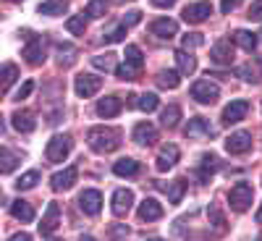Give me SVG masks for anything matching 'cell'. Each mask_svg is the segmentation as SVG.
I'll return each mask as SVG.
<instances>
[{"instance_id": "obj_1", "label": "cell", "mask_w": 262, "mask_h": 241, "mask_svg": "<svg viewBox=\"0 0 262 241\" xmlns=\"http://www.w3.org/2000/svg\"><path fill=\"white\" fill-rule=\"evenodd\" d=\"M86 142L95 152L100 155H107V152H116L121 147V131L118 128H111V126H97L86 134Z\"/></svg>"}, {"instance_id": "obj_2", "label": "cell", "mask_w": 262, "mask_h": 241, "mask_svg": "<svg viewBox=\"0 0 262 241\" xmlns=\"http://www.w3.org/2000/svg\"><path fill=\"white\" fill-rule=\"evenodd\" d=\"M74 147V139L69 134H55L50 142H48V149H45V155L50 163H63L66 158H69V152Z\"/></svg>"}, {"instance_id": "obj_3", "label": "cell", "mask_w": 262, "mask_h": 241, "mask_svg": "<svg viewBox=\"0 0 262 241\" xmlns=\"http://www.w3.org/2000/svg\"><path fill=\"white\" fill-rule=\"evenodd\" d=\"M252 196H254V189L242 181V184H236V186L228 191V202H231V207H233L236 212H244V210H249V205H252Z\"/></svg>"}, {"instance_id": "obj_4", "label": "cell", "mask_w": 262, "mask_h": 241, "mask_svg": "<svg viewBox=\"0 0 262 241\" xmlns=\"http://www.w3.org/2000/svg\"><path fill=\"white\" fill-rule=\"evenodd\" d=\"M191 97L196 102H202V105H212L217 97H221V90H217V84H212L210 79H200L191 86Z\"/></svg>"}, {"instance_id": "obj_5", "label": "cell", "mask_w": 262, "mask_h": 241, "mask_svg": "<svg viewBox=\"0 0 262 241\" xmlns=\"http://www.w3.org/2000/svg\"><path fill=\"white\" fill-rule=\"evenodd\" d=\"M100 86H102V79L100 76H95V74H79L74 90H76L79 97H92V95L100 92Z\"/></svg>"}, {"instance_id": "obj_6", "label": "cell", "mask_w": 262, "mask_h": 241, "mask_svg": "<svg viewBox=\"0 0 262 241\" xmlns=\"http://www.w3.org/2000/svg\"><path fill=\"white\" fill-rule=\"evenodd\" d=\"M24 34H27L24 58H27V63H32V65H39L42 60H45V45H42V39H39V37H34L32 32H24Z\"/></svg>"}, {"instance_id": "obj_7", "label": "cell", "mask_w": 262, "mask_h": 241, "mask_svg": "<svg viewBox=\"0 0 262 241\" xmlns=\"http://www.w3.org/2000/svg\"><path fill=\"white\" fill-rule=\"evenodd\" d=\"M181 16H184L186 24H202L207 16H212V6L207 3V0H202V3H191V6H186L181 11Z\"/></svg>"}, {"instance_id": "obj_8", "label": "cell", "mask_w": 262, "mask_h": 241, "mask_svg": "<svg viewBox=\"0 0 262 241\" xmlns=\"http://www.w3.org/2000/svg\"><path fill=\"white\" fill-rule=\"evenodd\" d=\"M226 149L231 155H244V152L252 149V134L249 131H236V134H231L226 139Z\"/></svg>"}, {"instance_id": "obj_9", "label": "cell", "mask_w": 262, "mask_h": 241, "mask_svg": "<svg viewBox=\"0 0 262 241\" xmlns=\"http://www.w3.org/2000/svg\"><path fill=\"white\" fill-rule=\"evenodd\" d=\"M79 207L86 212V215H97L102 210V194L97 189H86L79 194Z\"/></svg>"}, {"instance_id": "obj_10", "label": "cell", "mask_w": 262, "mask_h": 241, "mask_svg": "<svg viewBox=\"0 0 262 241\" xmlns=\"http://www.w3.org/2000/svg\"><path fill=\"white\" fill-rule=\"evenodd\" d=\"M76 179H79V168L71 165V168H66V170L55 173V176L50 179V186H53L55 191H66V189H71V186L76 184Z\"/></svg>"}, {"instance_id": "obj_11", "label": "cell", "mask_w": 262, "mask_h": 241, "mask_svg": "<svg viewBox=\"0 0 262 241\" xmlns=\"http://www.w3.org/2000/svg\"><path fill=\"white\" fill-rule=\"evenodd\" d=\"M221 168V160H217V155H212V152H207V155H202L200 165H196V176H200L202 184H210V179L215 176V170Z\"/></svg>"}, {"instance_id": "obj_12", "label": "cell", "mask_w": 262, "mask_h": 241, "mask_svg": "<svg viewBox=\"0 0 262 241\" xmlns=\"http://www.w3.org/2000/svg\"><path fill=\"white\" fill-rule=\"evenodd\" d=\"M247 113H249V102H247V100H233L226 111H223V123H226V126L238 123V121H244Z\"/></svg>"}, {"instance_id": "obj_13", "label": "cell", "mask_w": 262, "mask_h": 241, "mask_svg": "<svg viewBox=\"0 0 262 241\" xmlns=\"http://www.w3.org/2000/svg\"><path fill=\"white\" fill-rule=\"evenodd\" d=\"M184 134L189 137V139H200V137H215V128L205 121V118H191L189 123H186V128H184Z\"/></svg>"}, {"instance_id": "obj_14", "label": "cell", "mask_w": 262, "mask_h": 241, "mask_svg": "<svg viewBox=\"0 0 262 241\" xmlns=\"http://www.w3.org/2000/svg\"><path fill=\"white\" fill-rule=\"evenodd\" d=\"M210 58H212V63H217V65H231V63H233V48H231V42H228V39L215 42L212 50H210Z\"/></svg>"}, {"instance_id": "obj_15", "label": "cell", "mask_w": 262, "mask_h": 241, "mask_svg": "<svg viewBox=\"0 0 262 241\" xmlns=\"http://www.w3.org/2000/svg\"><path fill=\"white\" fill-rule=\"evenodd\" d=\"M58 223H60V205L58 202H50L45 217H42V223H39V233L42 236H50L58 228Z\"/></svg>"}, {"instance_id": "obj_16", "label": "cell", "mask_w": 262, "mask_h": 241, "mask_svg": "<svg viewBox=\"0 0 262 241\" xmlns=\"http://www.w3.org/2000/svg\"><path fill=\"white\" fill-rule=\"evenodd\" d=\"M134 142H137V144H144V147L155 144V142H158V128L152 126L149 121L137 123V128H134Z\"/></svg>"}, {"instance_id": "obj_17", "label": "cell", "mask_w": 262, "mask_h": 241, "mask_svg": "<svg viewBox=\"0 0 262 241\" xmlns=\"http://www.w3.org/2000/svg\"><path fill=\"white\" fill-rule=\"evenodd\" d=\"M179 155H181V152H179V147L176 144H165L163 149H160V155H158V170H170L173 165H176L179 163Z\"/></svg>"}, {"instance_id": "obj_18", "label": "cell", "mask_w": 262, "mask_h": 241, "mask_svg": "<svg viewBox=\"0 0 262 241\" xmlns=\"http://www.w3.org/2000/svg\"><path fill=\"white\" fill-rule=\"evenodd\" d=\"M149 32L155 34V37L170 39V37H176V32H179V24H176V21H173V18H158V21H152Z\"/></svg>"}, {"instance_id": "obj_19", "label": "cell", "mask_w": 262, "mask_h": 241, "mask_svg": "<svg viewBox=\"0 0 262 241\" xmlns=\"http://www.w3.org/2000/svg\"><path fill=\"white\" fill-rule=\"evenodd\" d=\"M11 123L16 131H24V134H29V131L37 128V121H34V113L32 111H16L11 116Z\"/></svg>"}, {"instance_id": "obj_20", "label": "cell", "mask_w": 262, "mask_h": 241, "mask_svg": "<svg viewBox=\"0 0 262 241\" xmlns=\"http://www.w3.org/2000/svg\"><path fill=\"white\" fill-rule=\"evenodd\" d=\"M131 205H134V194H131L128 189H118V191L113 194V212H116L118 217H123V215L131 210Z\"/></svg>"}, {"instance_id": "obj_21", "label": "cell", "mask_w": 262, "mask_h": 241, "mask_svg": "<svg viewBox=\"0 0 262 241\" xmlns=\"http://www.w3.org/2000/svg\"><path fill=\"white\" fill-rule=\"evenodd\" d=\"M139 217H142V221H147V223L160 221V217H163V205L158 200H144L139 205Z\"/></svg>"}, {"instance_id": "obj_22", "label": "cell", "mask_w": 262, "mask_h": 241, "mask_svg": "<svg viewBox=\"0 0 262 241\" xmlns=\"http://www.w3.org/2000/svg\"><path fill=\"white\" fill-rule=\"evenodd\" d=\"M121 100L118 97H102L100 102H97V116H102V118H116L118 113H121Z\"/></svg>"}, {"instance_id": "obj_23", "label": "cell", "mask_w": 262, "mask_h": 241, "mask_svg": "<svg viewBox=\"0 0 262 241\" xmlns=\"http://www.w3.org/2000/svg\"><path fill=\"white\" fill-rule=\"evenodd\" d=\"M11 215L21 223H32L34 221V207L24 200H16V202H11Z\"/></svg>"}, {"instance_id": "obj_24", "label": "cell", "mask_w": 262, "mask_h": 241, "mask_svg": "<svg viewBox=\"0 0 262 241\" xmlns=\"http://www.w3.org/2000/svg\"><path fill=\"white\" fill-rule=\"evenodd\" d=\"M233 42H236L242 50H247V53H254V50H257V34H252V32H247V29L233 32Z\"/></svg>"}, {"instance_id": "obj_25", "label": "cell", "mask_w": 262, "mask_h": 241, "mask_svg": "<svg viewBox=\"0 0 262 241\" xmlns=\"http://www.w3.org/2000/svg\"><path fill=\"white\" fill-rule=\"evenodd\" d=\"M176 63H179V71H181L184 76H191V74L196 71V58H194L189 50H179V53H176Z\"/></svg>"}, {"instance_id": "obj_26", "label": "cell", "mask_w": 262, "mask_h": 241, "mask_svg": "<svg viewBox=\"0 0 262 241\" xmlns=\"http://www.w3.org/2000/svg\"><path fill=\"white\" fill-rule=\"evenodd\" d=\"M113 173H116V176H121V179L137 176V173H139V163L131 160V158H123V160H118V163L113 165Z\"/></svg>"}, {"instance_id": "obj_27", "label": "cell", "mask_w": 262, "mask_h": 241, "mask_svg": "<svg viewBox=\"0 0 262 241\" xmlns=\"http://www.w3.org/2000/svg\"><path fill=\"white\" fill-rule=\"evenodd\" d=\"M37 11L42 16H63L69 11V3H66V0H48V3H39Z\"/></svg>"}, {"instance_id": "obj_28", "label": "cell", "mask_w": 262, "mask_h": 241, "mask_svg": "<svg viewBox=\"0 0 262 241\" xmlns=\"http://www.w3.org/2000/svg\"><path fill=\"white\" fill-rule=\"evenodd\" d=\"M207 217H210V226L215 228V233H226V215L221 212V207H217V205H210L207 207Z\"/></svg>"}, {"instance_id": "obj_29", "label": "cell", "mask_w": 262, "mask_h": 241, "mask_svg": "<svg viewBox=\"0 0 262 241\" xmlns=\"http://www.w3.org/2000/svg\"><path fill=\"white\" fill-rule=\"evenodd\" d=\"M160 121H163L165 128H173V126L181 121V107H179V105H168L165 111L160 113Z\"/></svg>"}, {"instance_id": "obj_30", "label": "cell", "mask_w": 262, "mask_h": 241, "mask_svg": "<svg viewBox=\"0 0 262 241\" xmlns=\"http://www.w3.org/2000/svg\"><path fill=\"white\" fill-rule=\"evenodd\" d=\"M123 58H126V63H128L134 71H142V65H144V55H142V50H139L137 45H128Z\"/></svg>"}, {"instance_id": "obj_31", "label": "cell", "mask_w": 262, "mask_h": 241, "mask_svg": "<svg viewBox=\"0 0 262 241\" xmlns=\"http://www.w3.org/2000/svg\"><path fill=\"white\" fill-rule=\"evenodd\" d=\"M181 71H160L158 74V84L163 86V90H176V86L181 84Z\"/></svg>"}, {"instance_id": "obj_32", "label": "cell", "mask_w": 262, "mask_h": 241, "mask_svg": "<svg viewBox=\"0 0 262 241\" xmlns=\"http://www.w3.org/2000/svg\"><path fill=\"white\" fill-rule=\"evenodd\" d=\"M16 163H18V155H16V152H11L8 147L0 149V173H11V170L16 168Z\"/></svg>"}, {"instance_id": "obj_33", "label": "cell", "mask_w": 262, "mask_h": 241, "mask_svg": "<svg viewBox=\"0 0 262 241\" xmlns=\"http://www.w3.org/2000/svg\"><path fill=\"white\" fill-rule=\"evenodd\" d=\"M165 191H168L170 205H179V202H181V196H184V191H186V181H184V179H176V181L170 184V189L165 186Z\"/></svg>"}, {"instance_id": "obj_34", "label": "cell", "mask_w": 262, "mask_h": 241, "mask_svg": "<svg viewBox=\"0 0 262 241\" xmlns=\"http://www.w3.org/2000/svg\"><path fill=\"white\" fill-rule=\"evenodd\" d=\"M107 8H111V0H90V6H86V16H92V18H100L107 13Z\"/></svg>"}, {"instance_id": "obj_35", "label": "cell", "mask_w": 262, "mask_h": 241, "mask_svg": "<svg viewBox=\"0 0 262 241\" xmlns=\"http://www.w3.org/2000/svg\"><path fill=\"white\" fill-rule=\"evenodd\" d=\"M92 65L100 71H111V69H118L116 65V55L113 53H105V55H95L92 58Z\"/></svg>"}, {"instance_id": "obj_36", "label": "cell", "mask_w": 262, "mask_h": 241, "mask_svg": "<svg viewBox=\"0 0 262 241\" xmlns=\"http://www.w3.org/2000/svg\"><path fill=\"white\" fill-rule=\"evenodd\" d=\"M158 105H160V100H158V95H152V92H147V95H142L137 100V107H139V111H144V113L158 111Z\"/></svg>"}, {"instance_id": "obj_37", "label": "cell", "mask_w": 262, "mask_h": 241, "mask_svg": "<svg viewBox=\"0 0 262 241\" xmlns=\"http://www.w3.org/2000/svg\"><path fill=\"white\" fill-rule=\"evenodd\" d=\"M16 79H18V69H16L13 63H6V65H3V92L11 90Z\"/></svg>"}, {"instance_id": "obj_38", "label": "cell", "mask_w": 262, "mask_h": 241, "mask_svg": "<svg viewBox=\"0 0 262 241\" xmlns=\"http://www.w3.org/2000/svg\"><path fill=\"white\" fill-rule=\"evenodd\" d=\"M66 29H69L71 34H84V29H86V18H84V13H81V16H71L69 21H66Z\"/></svg>"}, {"instance_id": "obj_39", "label": "cell", "mask_w": 262, "mask_h": 241, "mask_svg": "<svg viewBox=\"0 0 262 241\" xmlns=\"http://www.w3.org/2000/svg\"><path fill=\"white\" fill-rule=\"evenodd\" d=\"M39 181V173L37 170H29V173H24L18 181H16V189L21 191V189H34V184Z\"/></svg>"}, {"instance_id": "obj_40", "label": "cell", "mask_w": 262, "mask_h": 241, "mask_svg": "<svg viewBox=\"0 0 262 241\" xmlns=\"http://www.w3.org/2000/svg\"><path fill=\"white\" fill-rule=\"evenodd\" d=\"M202 45H205V37L196 34V32H191V34L184 37V50H194V48H202Z\"/></svg>"}, {"instance_id": "obj_41", "label": "cell", "mask_w": 262, "mask_h": 241, "mask_svg": "<svg viewBox=\"0 0 262 241\" xmlns=\"http://www.w3.org/2000/svg\"><path fill=\"white\" fill-rule=\"evenodd\" d=\"M123 37H126V27H116L113 32H107L102 39H105V42H111V45H113V42H121Z\"/></svg>"}, {"instance_id": "obj_42", "label": "cell", "mask_w": 262, "mask_h": 241, "mask_svg": "<svg viewBox=\"0 0 262 241\" xmlns=\"http://www.w3.org/2000/svg\"><path fill=\"white\" fill-rule=\"evenodd\" d=\"M116 74H118V79H134V74H139V71H134V69H131V65L128 63H123V65H118V69H116Z\"/></svg>"}, {"instance_id": "obj_43", "label": "cell", "mask_w": 262, "mask_h": 241, "mask_svg": "<svg viewBox=\"0 0 262 241\" xmlns=\"http://www.w3.org/2000/svg\"><path fill=\"white\" fill-rule=\"evenodd\" d=\"M139 21H142V11H128L123 16V27H134V24H139Z\"/></svg>"}, {"instance_id": "obj_44", "label": "cell", "mask_w": 262, "mask_h": 241, "mask_svg": "<svg viewBox=\"0 0 262 241\" xmlns=\"http://www.w3.org/2000/svg\"><path fill=\"white\" fill-rule=\"evenodd\" d=\"M249 18H252V21H262V0H254V3H252Z\"/></svg>"}, {"instance_id": "obj_45", "label": "cell", "mask_w": 262, "mask_h": 241, "mask_svg": "<svg viewBox=\"0 0 262 241\" xmlns=\"http://www.w3.org/2000/svg\"><path fill=\"white\" fill-rule=\"evenodd\" d=\"M32 90H34V81H24V86L16 92V100H24V97H29L32 95Z\"/></svg>"}, {"instance_id": "obj_46", "label": "cell", "mask_w": 262, "mask_h": 241, "mask_svg": "<svg viewBox=\"0 0 262 241\" xmlns=\"http://www.w3.org/2000/svg\"><path fill=\"white\" fill-rule=\"evenodd\" d=\"M173 3H176V0H152V6H155V8H170Z\"/></svg>"}, {"instance_id": "obj_47", "label": "cell", "mask_w": 262, "mask_h": 241, "mask_svg": "<svg viewBox=\"0 0 262 241\" xmlns=\"http://www.w3.org/2000/svg\"><path fill=\"white\" fill-rule=\"evenodd\" d=\"M8 241H32V236L29 233H13Z\"/></svg>"}, {"instance_id": "obj_48", "label": "cell", "mask_w": 262, "mask_h": 241, "mask_svg": "<svg viewBox=\"0 0 262 241\" xmlns=\"http://www.w3.org/2000/svg\"><path fill=\"white\" fill-rule=\"evenodd\" d=\"M254 221H257V223H262V207L257 210V215H254Z\"/></svg>"}, {"instance_id": "obj_49", "label": "cell", "mask_w": 262, "mask_h": 241, "mask_svg": "<svg viewBox=\"0 0 262 241\" xmlns=\"http://www.w3.org/2000/svg\"><path fill=\"white\" fill-rule=\"evenodd\" d=\"M79 241H95V238H92V236H81Z\"/></svg>"}, {"instance_id": "obj_50", "label": "cell", "mask_w": 262, "mask_h": 241, "mask_svg": "<svg viewBox=\"0 0 262 241\" xmlns=\"http://www.w3.org/2000/svg\"><path fill=\"white\" fill-rule=\"evenodd\" d=\"M147 241H163V238H147Z\"/></svg>"}, {"instance_id": "obj_51", "label": "cell", "mask_w": 262, "mask_h": 241, "mask_svg": "<svg viewBox=\"0 0 262 241\" xmlns=\"http://www.w3.org/2000/svg\"><path fill=\"white\" fill-rule=\"evenodd\" d=\"M48 241H60V238H48Z\"/></svg>"}, {"instance_id": "obj_52", "label": "cell", "mask_w": 262, "mask_h": 241, "mask_svg": "<svg viewBox=\"0 0 262 241\" xmlns=\"http://www.w3.org/2000/svg\"><path fill=\"white\" fill-rule=\"evenodd\" d=\"M11 3H18V0H11Z\"/></svg>"}, {"instance_id": "obj_53", "label": "cell", "mask_w": 262, "mask_h": 241, "mask_svg": "<svg viewBox=\"0 0 262 241\" xmlns=\"http://www.w3.org/2000/svg\"><path fill=\"white\" fill-rule=\"evenodd\" d=\"M233 3H238V0H233Z\"/></svg>"}, {"instance_id": "obj_54", "label": "cell", "mask_w": 262, "mask_h": 241, "mask_svg": "<svg viewBox=\"0 0 262 241\" xmlns=\"http://www.w3.org/2000/svg\"><path fill=\"white\" fill-rule=\"evenodd\" d=\"M259 37H262V32H259Z\"/></svg>"}]
</instances>
